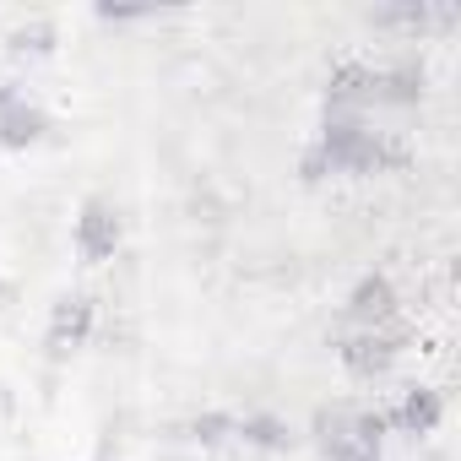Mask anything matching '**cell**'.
<instances>
[{"instance_id": "cell-5", "label": "cell", "mask_w": 461, "mask_h": 461, "mask_svg": "<svg viewBox=\"0 0 461 461\" xmlns=\"http://www.w3.org/2000/svg\"><path fill=\"white\" fill-rule=\"evenodd\" d=\"M396 423H402V429H412V434H429V429L439 423V396H434V391H407V402H402Z\"/></svg>"}, {"instance_id": "cell-3", "label": "cell", "mask_w": 461, "mask_h": 461, "mask_svg": "<svg viewBox=\"0 0 461 461\" xmlns=\"http://www.w3.org/2000/svg\"><path fill=\"white\" fill-rule=\"evenodd\" d=\"M93 331V304L87 299H66L60 310H55V326H50V348H77L82 337Z\"/></svg>"}, {"instance_id": "cell-7", "label": "cell", "mask_w": 461, "mask_h": 461, "mask_svg": "<svg viewBox=\"0 0 461 461\" xmlns=\"http://www.w3.org/2000/svg\"><path fill=\"white\" fill-rule=\"evenodd\" d=\"M364 87H375V71H364V66H342V71L331 77V93H337V98H353V93H364Z\"/></svg>"}, {"instance_id": "cell-4", "label": "cell", "mask_w": 461, "mask_h": 461, "mask_svg": "<svg viewBox=\"0 0 461 461\" xmlns=\"http://www.w3.org/2000/svg\"><path fill=\"white\" fill-rule=\"evenodd\" d=\"M391 310H396V294H391L385 277H364V283L353 288V315H358V321H385Z\"/></svg>"}, {"instance_id": "cell-9", "label": "cell", "mask_w": 461, "mask_h": 461, "mask_svg": "<svg viewBox=\"0 0 461 461\" xmlns=\"http://www.w3.org/2000/svg\"><path fill=\"white\" fill-rule=\"evenodd\" d=\"M228 429H234L228 418H201V423H195V439H222Z\"/></svg>"}, {"instance_id": "cell-6", "label": "cell", "mask_w": 461, "mask_h": 461, "mask_svg": "<svg viewBox=\"0 0 461 461\" xmlns=\"http://www.w3.org/2000/svg\"><path fill=\"white\" fill-rule=\"evenodd\" d=\"M39 131H44V114H33V109H12L6 120H0V136H6L12 147H28V141H39Z\"/></svg>"}, {"instance_id": "cell-8", "label": "cell", "mask_w": 461, "mask_h": 461, "mask_svg": "<svg viewBox=\"0 0 461 461\" xmlns=\"http://www.w3.org/2000/svg\"><path fill=\"white\" fill-rule=\"evenodd\" d=\"M240 434H245V439H256V445H288L283 423H272V418H245V423H240Z\"/></svg>"}, {"instance_id": "cell-2", "label": "cell", "mask_w": 461, "mask_h": 461, "mask_svg": "<svg viewBox=\"0 0 461 461\" xmlns=\"http://www.w3.org/2000/svg\"><path fill=\"white\" fill-rule=\"evenodd\" d=\"M342 364L353 369V375H375V369H385L391 364V342L385 337H375V331H358V337H342Z\"/></svg>"}, {"instance_id": "cell-1", "label": "cell", "mask_w": 461, "mask_h": 461, "mask_svg": "<svg viewBox=\"0 0 461 461\" xmlns=\"http://www.w3.org/2000/svg\"><path fill=\"white\" fill-rule=\"evenodd\" d=\"M77 245H82V256H87V261L114 256V245H120V222H114V212H109V206H87V212H82Z\"/></svg>"}, {"instance_id": "cell-10", "label": "cell", "mask_w": 461, "mask_h": 461, "mask_svg": "<svg viewBox=\"0 0 461 461\" xmlns=\"http://www.w3.org/2000/svg\"><path fill=\"white\" fill-rule=\"evenodd\" d=\"M6 104H12V93H0V109H6Z\"/></svg>"}]
</instances>
